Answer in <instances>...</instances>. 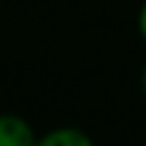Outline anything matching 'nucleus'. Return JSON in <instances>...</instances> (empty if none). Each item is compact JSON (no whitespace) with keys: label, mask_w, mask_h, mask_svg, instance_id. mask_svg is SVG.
<instances>
[{"label":"nucleus","mask_w":146,"mask_h":146,"mask_svg":"<svg viewBox=\"0 0 146 146\" xmlns=\"http://www.w3.org/2000/svg\"><path fill=\"white\" fill-rule=\"evenodd\" d=\"M143 92H146V70H143Z\"/></svg>","instance_id":"4"},{"label":"nucleus","mask_w":146,"mask_h":146,"mask_svg":"<svg viewBox=\"0 0 146 146\" xmlns=\"http://www.w3.org/2000/svg\"><path fill=\"white\" fill-rule=\"evenodd\" d=\"M138 30H141V35L146 38V3H143L141 14H138Z\"/></svg>","instance_id":"3"},{"label":"nucleus","mask_w":146,"mask_h":146,"mask_svg":"<svg viewBox=\"0 0 146 146\" xmlns=\"http://www.w3.org/2000/svg\"><path fill=\"white\" fill-rule=\"evenodd\" d=\"M38 146H92L87 133L73 130V127H62V130H52L49 135H43Z\"/></svg>","instance_id":"2"},{"label":"nucleus","mask_w":146,"mask_h":146,"mask_svg":"<svg viewBox=\"0 0 146 146\" xmlns=\"http://www.w3.org/2000/svg\"><path fill=\"white\" fill-rule=\"evenodd\" d=\"M0 146H38V138L22 116L3 114L0 116Z\"/></svg>","instance_id":"1"}]
</instances>
